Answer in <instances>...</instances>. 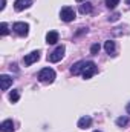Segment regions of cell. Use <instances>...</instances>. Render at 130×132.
<instances>
[{
	"label": "cell",
	"instance_id": "cell-1",
	"mask_svg": "<svg viewBox=\"0 0 130 132\" xmlns=\"http://www.w3.org/2000/svg\"><path fill=\"white\" fill-rule=\"evenodd\" d=\"M38 80L41 83H52L55 80V71L52 68H43L38 72Z\"/></svg>",
	"mask_w": 130,
	"mask_h": 132
},
{
	"label": "cell",
	"instance_id": "cell-2",
	"mask_svg": "<svg viewBox=\"0 0 130 132\" xmlns=\"http://www.w3.org/2000/svg\"><path fill=\"white\" fill-rule=\"evenodd\" d=\"M64 51L66 48L61 45V46H58V48H55L51 54H49V57H48V60L49 62H52V63H57V62H60L61 59H63V55H64Z\"/></svg>",
	"mask_w": 130,
	"mask_h": 132
},
{
	"label": "cell",
	"instance_id": "cell-3",
	"mask_svg": "<svg viewBox=\"0 0 130 132\" xmlns=\"http://www.w3.org/2000/svg\"><path fill=\"white\" fill-rule=\"evenodd\" d=\"M97 65L94 63V62H87V65L84 66V69H83V77L86 78V80H89V78H92L95 74H97Z\"/></svg>",
	"mask_w": 130,
	"mask_h": 132
},
{
	"label": "cell",
	"instance_id": "cell-4",
	"mask_svg": "<svg viewBox=\"0 0 130 132\" xmlns=\"http://www.w3.org/2000/svg\"><path fill=\"white\" fill-rule=\"evenodd\" d=\"M12 29H14V32L18 34V35H28V32H29V25L25 23V22H17V23L12 25Z\"/></svg>",
	"mask_w": 130,
	"mask_h": 132
},
{
	"label": "cell",
	"instance_id": "cell-5",
	"mask_svg": "<svg viewBox=\"0 0 130 132\" xmlns=\"http://www.w3.org/2000/svg\"><path fill=\"white\" fill-rule=\"evenodd\" d=\"M60 17H61L63 22H72V20L75 19V11H73V8L64 6V8L61 9V12H60Z\"/></svg>",
	"mask_w": 130,
	"mask_h": 132
},
{
	"label": "cell",
	"instance_id": "cell-6",
	"mask_svg": "<svg viewBox=\"0 0 130 132\" xmlns=\"http://www.w3.org/2000/svg\"><path fill=\"white\" fill-rule=\"evenodd\" d=\"M38 59H40V51H32V52H29L28 55H25L23 63H25L26 66H31L32 63L38 62Z\"/></svg>",
	"mask_w": 130,
	"mask_h": 132
},
{
	"label": "cell",
	"instance_id": "cell-7",
	"mask_svg": "<svg viewBox=\"0 0 130 132\" xmlns=\"http://www.w3.org/2000/svg\"><path fill=\"white\" fill-rule=\"evenodd\" d=\"M31 5H32V0H15L14 8H15V11H23V9L29 8Z\"/></svg>",
	"mask_w": 130,
	"mask_h": 132
},
{
	"label": "cell",
	"instance_id": "cell-8",
	"mask_svg": "<svg viewBox=\"0 0 130 132\" xmlns=\"http://www.w3.org/2000/svg\"><path fill=\"white\" fill-rule=\"evenodd\" d=\"M87 65V62L86 60H81V62H77L75 65L72 66V69H70V72L73 74V75H78V74H83V69H84V66Z\"/></svg>",
	"mask_w": 130,
	"mask_h": 132
},
{
	"label": "cell",
	"instance_id": "cell-9",
	"mask_svg": "<svg viewBox=\"0 0 130 132\" xmlns=\"http://www.w3.org/2000/svg\"><path fill=\"white\" fill-rule=\"evenodd\" d=\"M0 85H2V91H8V88L12 85V78L9 75H0Z\"/></svg>",
	"mask_w": 130,
	"mask_h": 132
},
{
	"label": "cell",
	"instance_id": "cell-10",
	"mask_svg": "<svg viewBox=\"0 0 130 132\" xmlns=\"http://www.w3.org/2000/svg\"><path fill=\"white\" fill-rule=\"evenodd\" d=\"M90 125H92V118H90L89 115L81 117V118L78 120V128H80V129H87V128H90Z\"/></svg>",
	"mask_w": 130,
	"mask_h": 132
},
{
	"label": "cell",
	"instance_id": "cell-11",
	"mask_svg": "<svg viewBox=\"0 0 130 132\" xmlns=\"http://www.w3.org/2000/svg\"><path fill=\"white\" fill-rule=\"evenodd\" d=\"M58 42V32L57 31H49L46 34V43L48 45H55Z\"/></svg>",
	"mask_w": 130,
	"mask_h": 132
},
{
	"label": "cell",
	"instance_id": "cell-12",
	"mask_svg": "<svg viewBox=\"0 0 130 132\" xmlns=\"http://www.w3.org/2000/svg\"><path fill=\"white\" fill-rule=\"evenodd\" d=\"M0 131L2 132H12L14 131V121L12 120H5L0 125Z\"/></svg>",
	"mask_w": 130,
	"mask_h": 132
},
{
	"label": "cell",
	"instance_id": "cell-13",
	"mask_svg": "<svg viewBox=\"0 0 130 132\" xmlns=\"http://www.w3.org/2000/svg\"><path fill=\"white\" fill-rule=\"evenodd\" d=\"M104 49H106V52H107V54L113 55V54H115V42L107 40V42L104 43Z\"/></svg>",
	"mask_w": 130,
	"mask_h": 132
},
{
	"label": "cell",
	"instance_id": "cell-14",
	"mask_svg": "<svg viewBox=\"0 0 130 132\" xmlns=\"http://www.w3.org/2000/svg\"><path fill=\"white\" fill-rule=\"evenodd\" d=\"M92 11V5L90 3H83V5H80V12L81 14H89Z\"/></svg>",
	"mask_w": 130,
	"mask_h": 132
},
{
	"label": "cell",
	"instance_id": "cell-15",
	"mask_svg": "<svg viewBox=\"0 0 130 132\" xmlns=\"http://www.w3.org/2000/svg\"><path fill=\"white\" fill-rule=\"evenodd\" d=\"M18 98H20V94H18V91H12V92L9 94V100H11L12 103L18 101Z\"/></svg>",
	"mask_w": 130,
	"mask_h": 132
},
{
	"label": "cell",
	"instance_id": "cell-16",
	"mask_svg": "<svg viewBox=\"0 0 130 132\" xmlns=\"http://www.w3.org/2000/svg\"><path fill=\"white\" fill-rule=\"evenodd\" d=\"M129 123V118L127 117H119V118H116V125L118 126H126Z\"/></svg>",
	"mask_w": 130,
	"mask_h": 132
},
{
	"label": "cell",
	"instance_id": "cell-17",
	"mask_svg": "<svg viewBox=\"0 0 130 132\" xmlns=\"http://www.w3.org/2000/svg\"><path fill=\"white\" fill-rule=\"evenodd\" d=\"M119 3V0H106V5H107V8L109 9H113V8H116V5Z\"/></svg>",
	"mask_w": 130,
	"mask_h": 132
},
{
	"label": "cell",
	"instance_id": "cell-18",
	"mask_svg": "<svg viewBox=\"0 0 130 132\" xmlns=\"http://www.w3.org/2000/svg\"><path fill=\"white\" fill-rule=\"evenodd\" d=\"M8 32H9V29H8V23L3 22V23L0 25V34H2V35H6Z\"/></svg>",
	"mask_w": 130,
	"mask_h": 132
},
{
	"label": "cell",
	"instance_id": "cell-19",
	"mask_svg": "<svg viewBox=\"0 0 130 132\" xmlns=\"http://www.w3.org/2000/svg\"><path fill=\"white\" fill-rule=\"evenodd\" d=\"M90 52H92V54H98V52H99V45H98V43L92 45V48H90Z\"/></svg>",
	"mask_w": 130,
	"mask_h": 132
},
{
	"label": "cell",
	"instance_id": "cell-20",
	"mask_svg": "<svg viewBox=\"0 0 130 132\" xmlns=\"http://www.w3.org/2000/svg\"><path fill=\"white\" fill-rule=\"evenodd\" d=\"M118 17H119V14H115V15H112L109 20H112V22H115V20H118Z\"/></svg>",
	"mask_w": 130,
	"mask_h": 132
},
{
	"label": "cell",
	"instance_id": "cell-21",
	"mask_svg": "<svg viewBox=\"0 0 130 132\" xmlns=\"http://www.w3.org/2000/svg\"><path fill=\"white\" fill-rule=\"evenodd\" d=\"M5 3H6V0H2V5H0V9H2V11L5 9Z\"/></svg>",
	"mask_w": 130,
	"mask_h": 132
},
{
	"label": "cell",
	"instance_id": "cell-22",
	"mask_svg": "<svg viewBox=\"0 0 130 132\" xmlns=\"http://www.w3.org/2000/svg\"><path fill=\"white\" fill-rule=\"evenodd\" d=\"M126 109H127V112H129V114H130V103H129V104H127V108H126Z\"/></svg>",
	"mask_w": 130,
	"mask_h": 132
},
{
	"label": "cell",
	"instance_id": "cell-23",
	"mask_svg": "<svg viewBox=\"0 0 130 132\" xmlns=\"http://www.w3.org/2000/svg\"><path fill=\"white\" fill-rule=\"evenodd\" d=\"M126 2H127V5H130V0H126Z\"/></svg>",
	"mask_w": 130,
	"mask_h": 132
},
{
	"label": "cell",
	"instance_id": "cell-24",
	"mask_svg": "<svg viewBox=\"0 0 130 132\" xmlns=\"http://www.w3.org/2000/svg\"><path fill=\"white\" fill-rule=\"evenodd\" d=\"M94 132H101V131H94Z\"/></svg>",
	"mask_w": 130,
	"mask_h": 132
},
{
	"label": "cell",
	"instance_id": "cell-25",
	"mask_svg": "<svg viewBox=\"0 0 130 132\" xmlns=\"http://www.w3.org/2000/svg\"><path fill=\"white\" fill-rule=\"evenodd\" d=\"M78 2H84V0H78Z\"/></svg>",
	"mask_w": 130,
	"mask_h": 132
}]
</instances>
